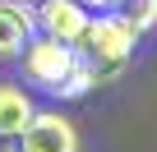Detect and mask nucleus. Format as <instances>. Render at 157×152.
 <instances>
[{
    "label": "nucleus",
    "instance_id": "obj_9",
    "mask_svg": "<svg viewBox=\"0 0 157 152\" xmlns=\"http://www.w3.org/2000/svg\"><path fill=\"white\" fill-rule=\"evenodd\" d=\"M83 9H111V5H120V0H78Z\"/></svg>",
    "mask_w": 157,
    "mask_h": 152
},
{
    "label": "nucleus",
    "instance_id": "obj_6",
    "mask_svg": "<svg viewBox=\"0 0 157 152\" xmlns=\"http://www.w3.org/2000/svg\"><path fill=\"white\" fill-rule=\"evenodd\" d=\"M33 115H37V111H33V97H28L19 83L0 79V138H19Z\"/></svg>",
    "mask_w": 157,
    "mask_h": 152
},
{
    "label": "nucleus",
    "instance_id": "obj_4",
    "mask_svg": "<svg viewBox=\"0 0 157 152\" xmlns=\"http://www.w3.org/2000/svg\"><path fill=\"white\" fill-rule=\"evenodd\" d=\"M37 28L46 32V37H56V42H78L83 37V28H88V9L78 5V0H37Z\"/></svg>",
    "mask_w": 157,
    "mask_h": 152
},
{
    "label": "nucleus",
    "instance_id": "obj_5",
    "mask_svg": "<svg viewBox=\"0 0 157 152\" xmlns=\"http://www.w3.org/2000/svg\"><path fill=\"white\" fill-rule=\"evenodd\" d=\"M33 32H37V19L33 9H23V0H0V60L23 55Z\"/></svg>",
    "mask_w": 157,
    "mask_h": 152
},
{
    "label": "nucleus",
    "instance_id": "obj_8",
    "mask_svg": "<svg viewBox=\"0 0 157 152\" xmlns=\"http://www.w3.org/2000/svg\"><path fill=\"white\" fill-rule=\"evenodd\" d=\"M120 14L134 23V32H148V28H157V0H120Z\"/></svg>",
    "mask_w": 157,
    "mask_h": 152
},
{
    "label": "nucleus",
    "instance_id": "obj_2",
    "mask_svg": "<svg viewBox=\"0 0 157 152\" xmlns=\"http://www.w3.org/2000/svg\"><path fill=\"white\" fill-rule=\"evenodd\" d=\"M74 60H78V51L69 46V42H56V37H33L28 46H23V74L42 88V92H51L56 97V88L69 79V69H74Z\"/></svg>",
    "mask_w": 157,
    "mask_h": 152
},
{
    "label": "nucleus",
    "instance_id": "obj_1",
    "mask_svg": "<svg viewBox=\"0 0 157 152\" xmlns=\"http://www.w3.org/2000/svg\"><path fill=\"white\" fill-rule=\"evenodd\" d=\"M134 42H139V32H134V23L125 14H97V19H88L83 37H78L74 46H83V60L93 65L97 83H106V79H116V74L125 69V60L134 55Z\"/></svg>",
    "mask_w": 157,
    "mask_h": 152
},
{
    "label": "nucleus",
    "instance_id": "obj_7",
    "mask_svg": "<svg viewBox=\"0 0 157 152\" xmlns=\"http://www.w3.org/2000/svg\"><path fill=\"white\" fill-rule=\"evenodd\" d=\"M97 88V74H93V65L83 60V51H78V60H74V69H69V79L56 88V97L60 102H78V97H88Z\"/></svg>",
    "mask_w": 157,
    "mask_h": 152
},
{
    "label": "nucleus",
    "instance_id": "obj_3",
    "mask_svg": "<svg viewBox=\"0 0 157 152\" xmlns=\"http://www.w3.org/2000/svg\"><path fill=\"white\" fill-rule=\"evenodd\" d=\"M19 138H23V152H78V129L56 111H37Z\"/></svg>",
    "mask_w": 157,
    "mask_h": 152
}]
</instances>
